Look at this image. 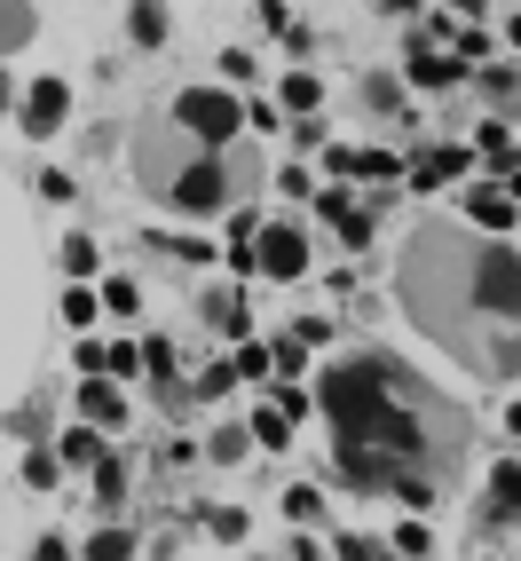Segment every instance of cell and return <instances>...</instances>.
Masks as SVG:
<instances>
[{
  "label": "cell",
  "mask_w": 521,
  "mask_h": 561,
  "mask_svg": "<svg viewBox=\"0 0 521 561\" xmlns=\"http://www.w3.org/2000/svg\"><path fill=\"white\" fill-rule=\"evenodd\" d=\"M80 403H88V420H95V427H119V420H127V403L111 396V388H95V380H88V396H80Z\"/></svg>",
  "instance_id": "obj_9"
},
{
  "label": "cell",
  "mask_w": 521,
  "mask_h": 561,
  "mask_svg": "<svg viewBox=\"0 0 521 561\" xmlns=\"http://www.w3.org/2000/svg\"><path fill=\"white\" fill-rule=\"evenodd\" d=\"M253 261H260V277L285 285V277L309 270V245H301V230H260V253H253Z\"/></svg>",
  "instance_id": "obj_3"
},
{
  "label": "cell",
  "mask_w": 521,
  "mask_h": 561,
  "mask_svg": "<svg viewBox=\"0 0 521 561\" xmlns=\"http://www.w3.org/2000/svg\"><path fill=\"white\" fill-rule=\"evenodd\" d=\"M285 103L292 111H316V80H285Z\"/></svg>",
  "instance_id": "obj_20"
},
{
  "label": "cell",
  "mask_w": 521,
  "mask_h": 561,
  "mask_svg": "<svg viewBox=\"0 0 521 561\" xmlns=\"http://www.w3.org/2000/svg\"><path fill=\"white\" fill-rule=\"evenodd\" d=\"M127 553H135V538H127V530H103V538L88 546V561H127Z\"/></svg>",
  "instance_id": "obj_13"
},
{
  "label": "cell",
  "mask_w": 521,
  "mask_h": 561,
  "mask_svg": "<svg viewBox=\"0 0 521 561\" xmlns=\"http://www.w3.org/2000/svg\"><path fill=\"white\" fill-rule=\"evenodd\" d=\"M63 459H80V467H103L111 451H103V443H95V435L80 427V435H63Z\"/></svg>",
  "instance_id": "obj_12"
},
{
  "label": "cell",
  "mask_w": 521,
  "mask_h": 561,
  "mask_svg": "<svg viewBox=\"0 0 521 561\" xmlns=\"http://www.w3.org/2000/svg\"><path fill=\"white\" fill-rule=\"evenodd\" d=\"M127 32L135 41H166V9H127Z\"/></svg>",
  "instance_id": "obj_10"
},
{
  "label": "cell",
  "mask_w": 521,
  "mask_h": 561,
  "mask_svg": "<svg viewBox=\"0 0 521 561\" xmlns=\"http://www.w3.org/2000/svg\"><path fill=\"white\" fill-rule=\"evenodd\" d=\"M63 261H71L80 277H95V245H88V238H71V245H63Z\"/></svg>",
  "instance_id": "obj_17"
},
{
  "label": "cell",
  "mask_w": 521,
  "mask_h": 561,
  "mask_svg": "<svg viewBox=\"0 0 521 561\" xmlns=\"http://www.w3.org/2000/svg\"><path fill=\"white\" fill-rule=\"evenodd\" d=\"M221 191H230V182H221V159L182 167V174H174V206H182V214H213V206H221Z\"/></svg>",
  "instance_id": "obj_2"
},
{
  "label": "cell",
  "mask_w": 521,
  "mask_h": 561,
  "mask_svg": "<svg viewBox=\"0 0 521 561\" xmlns=\"http://www.w3.org/2000/svg\"><path fill=\"white\" fill-rule=\"evenodd\" d=\"M340 561H395V553H380L371 538H348V546H340Z\"/></svg>",
  "instance_id": "obj_21"
},
{
  "label": "cell",
  "mask_w": 521,
  "mask_h": 561,
  "mask_svg": "<svg viewBox=\"0 0 521 561\" xmlns=\"http://www.w3.org/2000/svg\"><path fill=\"white\" fill-rule=\"evenodd\" d=\"M482 159H490V174H498V182L513 174V127H506V119L482 127Z\"/></svg>",
  "instance_id": "obj_8"
},
{
  "label": "cell",
  "mask_w": 521,
  "mask_h": 561,
  "mask_svg": "<svg viewBox=\"0 0 521 561\" xmlns=\"http://www.w3.org/2000/svg\"><path fill=\"white\" fill-rule=\"evenodd\" d=\"M482 88H490V103H506V95H513V71H506V64H490V71H482Z\"/></svg>",
  "instance_id": "obj_19"
},
{
  "label": "cell",
  "mask_w": 521,
  "mask_h": 561,
  "mask_svg": "<svg viewBox=\"0 0 521 561\" xmlns=\"http://www.w3.org/2000/svg\"><path fill=\"white\" fill-rule=\"evenodd\" d=\"M395 546H403V561H419V553H427V530H419V522H403Z\"/></svg>",
  "instance_id": "obj_18"
},
{
  "label": "cell",
  "mask_w": 521,
  "mask_h": 561,
  "mask_svg": "<svg viewBox=\"0 0 521 561\" xmlns=\"http://www.w3.org/2000/svg\"><path fill=\"white\" fill-rule=\"evenodd\" d=\"M238 451H245V427H221V435H213V459L238 467Z\"/></svg>",
  "instance_id": "obj_15"
},
{
  "label": "cell",
  "mask_w": 521,
  "mask_h": 561,
  "mask_svg": "<svg viewBox=\"0 0 521 561\" xmlns=\"http://www.w3.org/2000/svg\"><path fill=\"white\" fill-rule=\"evenodd\" d=\"M24 127H32V135H56V127H63V80H32V95H24Z\"/></svg>",
  "instance_id": "obj_4"
},
{
  "label": "cell",
  "mask_w": 521,
  "mask_h": 561,
  "mask_svg": "<svg viewBox=\"0 0 521 561\" xmlns=\"http://www.w3.org/2000/svg\"><path fill=\"white\" fill-rule=\"evenodd\" d=\"M206 530H213V538H245V514L221 506V514H206Z\"/></svg>",
  "instance_id": "obj_16"
},
{
  "label": "cell",
  "mask_w": 521,
  "mask_h": 561,
  "mask_svg": "<svg viewBox=\"0 0 521 561\" xmlns=\"http://www.w3.org/2000/svg\"><path fill=\"white\" fill-rule=\"evenodd\" d=\"M459 174H466V151H427V159L412 167L419 191H435V182H459Z\"/></svg>",
  "instance_id": "obj_7"
},
{
  "label": "cell",
  "mask_w": 521,
  "mask_h": 561,
  "mask_svg": "<svg viewBox=\"0 0 521 561\" xmlns=\"http://www.w3.org/2000/svg\"><path fill=\"white\" fill-rule=\"evenodd\" d=\"M174 119H182V127H190V135H206V142H230V135H238V119H245V111H238L230 95H213V88H190V95H182V103H174Z\"/></svg>",
  "instance_id": "obj_1"
},
{
  "label": "cell",
  "mask_w": 521,
  "mask_h": 561,
  "mask_svg": "<svg viewBox=\"0 0 521 561\" xmlns=\"http://www.w3.org/2000/svg\"><path fill=\"white\" fill-rule=\"evenodd\" d=\"M466 214L482 221V230H513V191L506 182H482V191L466 198Z\"/></svg>",
  "instance_id": "obj_5"
},
{
  "label": "cell",
  "mask_w": 521,
  "mask_h": 561,
  "mask_svg": "<svg viewBox=\"0 0 521 561\" xmlns=\"http://www.w3.org/2000/svg\"><path fill=\"white\" fill-rule=\"evenodd\" d=\"M32 41V9H0V48H16Z\"/></svg>",
  "instance_id": "obj_14"
},
{
  "label": "cell",
  "mask_w": 521,
  "mask_h": 561,
  "mask_svg": "<svg viewBox=\"0 0 521 561\" xmlns=\"http://www.w3.org/2000/svg\"><path fill=\"white\" fill-rule=\"evenodd\" d=\"M253 435H260V443H277V451H285V443H292V420H285L277 403H269V411H260V420H253Z\"/></svg>",
  "instance_id": "obj_11"
},
{
  "label": "cell",
  "mask_w": 521,
  "mask_h": 561,
  "mask_svg": "<svg viewBox=\"0 0 521 561\" xmlns=\"http://www.w3.org/2000/svg\"><path fill=\"white\" fill-rule=\"evenodd\" d=\"M412 80H419V88H451V80H466V64H459V56L419 48V56H412Z\"/></svg>",
  "instance_id": "obj_6"
}]
</instances>
